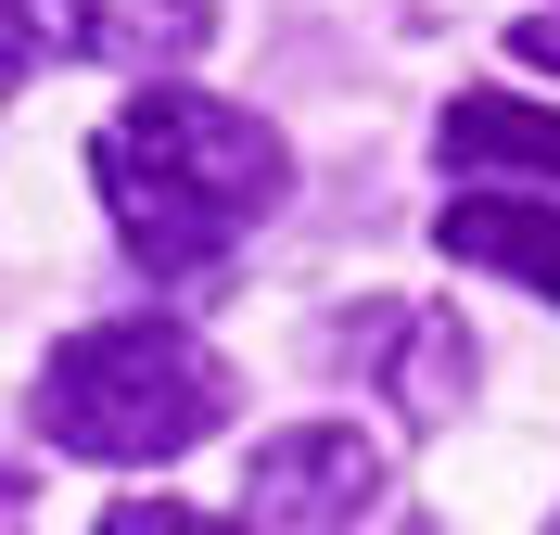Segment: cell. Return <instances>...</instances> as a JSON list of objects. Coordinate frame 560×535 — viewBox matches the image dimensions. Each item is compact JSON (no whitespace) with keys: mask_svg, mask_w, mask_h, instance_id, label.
<instances>
[{"mask_svg":"<svg viewBox=\"0 0 560 535\" xmlns=\"http://www.w3.org/2000/svg\"><path fill=\"white\" fill-rule=\"evenodd\" d=\"M433 141H446V166H535V178H560V115L510 103V90H458Z\"/></svg>","mask_w":560,"mask_h":535,"instance_id":"cell-6","label":"cell"},{"mask_svg":"<svg viewBox=\"0 0 560 535\" xmlns=\"http://www.w3.org/2000/svg\"><path fill=\"white\" fill-rule=\"evenodd\" d=\"M433 243H446L458 268H510L523 293H548V306H560V205L471 191V205H446V217H433Z\"/></svg>","mask_w":560,"mask_h":535,"instance_id":"cell-5","label":"cell"},{"mask_svg":"<svg viewBox=\"0 0 560 535\" xmlns=\"http://www.w3.org/2000/svg\"><path fill=\"white\" fill-rule=\"evenodd\" d=\"M103 535H243V523H217V510H115Z\"/></svg>","mask_w":560,"mask_h":535,"instance_id":"cell-8","label":"cell"},{"mask_svg":"<svg viewBox=\"0 0 560 535\" xmlns=\"http://www.w3.org/2000/svg\"><path fill=\"white\" fill-rule=\"evenodd\" d=\"M548 535H560V523H548Z\"/></svg>","mask_w":560,"mask_h":535,"instance_id":"cell-10","label":"cell"},{"mask_svg":"<svg viewBox=\"0 0 560 535\" xmlns=\"http://www.w3.org/2000/svg\"><path fill=\"white\" fill-rule=\"evenodd\" d=\"M51 51H103V13H90V0H0V103H13Z\"/></svg>","mask_w":560,"mask_h":535,"instance_id":"cell-7","label":"cell"},{"mask_svg":"<svg viewBox=\"0 0 560 535\" xmlns=\"http://www.w3.org/2000/svg\"><path fill=\"white\" fill-rule=\"evenodd\" d=\"M510 51H523V65H548V77H560V13H523V26H510Z\"/></svg>","mask_w":560,"mask_h":535,"instance_id":"cell-9","label":"cell"},{"mask_svg":"<svg viewBox=\"0 0 560 535\" xmlns=\"http://www.w3.org/2000/svg\"><path fill=\"white\" fill-rule=\"evenodd\" d=\"M217 421H230V370L191 319H103L38 357V433L65 460H103V472L191 460Z\"/></svg>","mask_w":560,"mask_h":535,"instance_id":"cell-2","label":"cell"},{"mask_svg":"<svg viewBox=\"0 0 560 535\" xmlns=\"http://www.w3.org/2000/svg\"><path fill=\"white\" fill-rule=\"evenodd\" d=\"M370 498H383V446L357 421H293V433H268L255 472H243V510L268 535H345Z\"/></svg>","mask_w":560,"mask_h":535,"instance_id":"cell-3","label":"cell"},{"mask_svg":"<svg viewBox=\"0 0 560 535\" xmlns=\"http://www.w3.org/2000/svg\"><path fill=\"white\" fill-rule=\"evenodd\" d=\"M90 178H103V205H115V243H128L166 293H205L217 268L280 217L293 153H280V128L243 115V103L140 90L103 141H90Z\"/></svg>","mask_w":560,"mask_h":535,"instance_id":"cell-1","label":"cell"},{"mask_svg":"<svg viewBox=\"0 0 560 535\" xmlns=\"http://www.w3.org/2000/svg\"><path fill=\"white\" fill-rule=\"evenodd\" d=\"M331 357H370L408 421H446L458 395H471V345H458V319H420V306H395V293H370V319L331 332Z\"/></svg>","mask_w":560,"mask_h":535,"instance_id":"cell-4","label":"cell"}]
</instances>
